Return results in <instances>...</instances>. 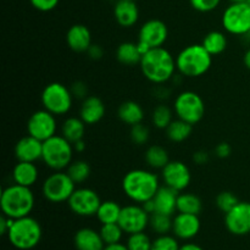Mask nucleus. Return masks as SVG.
Masks as SVG:
<instances>
[{
    "mask_svg": "<svg viewBox=\"0 0 250 250\" xmlns=\"http://www.w3.org/2000/svg\"><path fill=\"white\" fill-rule=\"evenodd\" d=\"M141 71L144 77L154 84H164L176 75V59L164 46L153 48L142 56Z\"/></svg>",
    "mask_w": 250,
    "mask_h": 250,
    "instance_id": "1",
    "label": "nucleus"
},
{
    "mask_svg": "<svg viewBox=\"0 0 250 250\" xmlns=\"http://www.w3.org/2000/svg\"><path fill=\"white\" fill-rule=\"evenodd\" d=\"M160 188L159 177L151 171L136 168L125 175L122 180V190L125 195L136 204H143L153 199Z\"/></svg>",
    "mask_w": 250,
    "mask_h": 250,
    "instance_id": "2",
    "label": "nucleus"
},
{
    "mask_svg": "<svg viewBox=\"0 0 250 250\" xmlns=\"http://www.w3.org/2000/svg\"><path fill=\"white\" fill-rule=\"evenodd\" d=\"M34 203L36 199L31 187H24L16 183L4 188L0 197L2 215L14 220L29 216L34 208Z\"/></svg>",
    "mask_w": 250,
    "mask_h": 250,
    "instance_id": "3",
    "label": "nucleus"
},
{
    "mask_svg": "<svg viewBox=\"0 0 250 250\" xmlns=\"http://www.w3.org/2000/svg\"><path fill=\"white\" fill-rule=\"evenodd\" d=\"M212 55L208 53L203 44H192L186 46L176 56L178 73L183 77H200L210 70Z\"/></svg>",
    "mask_w": 250,
    "mask_h": 250,
    "instance_id": "4",
    "label": "nucleus"
},
{
    "mask_svg": "<svg viewBox=\"0 0 250 250\" xmlns=\"http://www.w3.org/2000/svg\"><path fill=\"white\" fill-rule=\"evenodd\" d=\"M7 238L16 249H33L42 239V227L39 222L31 216L16 219L7 232Z\"/></svg>",
    "mask_w": 250,
    "mask_h": 250,
    "instance_id": "5",
    "label": "nucleus"
},
{
    "mask_svg": "<svg viewBox=\"0 0 250 250\" xmlns=\"http://www.w3.org/2000/svg\"><path fill=\"white\" fill-rule=\"evenodd\" d=\"M73 144L63 136L55 134L51 138L43 142V155L42 160L54 171H61L68 167L72 163Z\"/></svg>",
    "mask_w": 250,
    "mask_h": 250,
    "instance_id": "6",
    "label": "nucleus"
},
{
    "mask_svg": "<svg viewBox=\"0 0 250 250\" xmlns=\"http://www.w3.org/2000/svg\"><path fill=\"white\" fill-rule=\"evenodd\" d=\"M41 99L44 109L55 116H59L70 111L72 107L73 95L71 89H68L62 83L53 82L45 85L42 92Z\"/></svg>",
    "mask_w": 250,
    "mask_h": 250,
    "instance_id": "7",
    "label": "nucleus"
},
{
    "mask_svg": "<svg viewBox=\"0 0 250 250\" xmlns=\"http://www.w3.org/2000/svg\"><path fill=\"white\" fill-rule=\"evenodd\" d=\"M173 110L178 119L190 125H197L205 115V104L203 98L192 90H185L176 97Z\"/></svg>",
    "mask_w": 250,
    "mask_h": 250,
    "instance_id": "8",
    "label": "nucleus"
},
{
    "mask_svg": "<svg viewBox=\"0 0 250 250\" xmlns=\"http://www.w3.org/2000/svg\"><path fill=\"white\" fill-rule=\"evenodd\" d=\"M75 189L76 183L71 180L67 172H61V171H56L48 176L42 187L44 198L48 202L55 204L67 202Z\"/></svg>",
    "mask_w": 250,
    "mask_h": 250,
    "instance_id": "9",
    "label": "nucleus"
},
{
    "mask_svg": "<svg viewBox=\"0 0 250 250\" xmlns=\"http://www.w3.org/2000/svg\"><path fill=\"white\" fill-rule=\"evenodd\" d=\"M222 26L234 36H246L250 32V5L248 2H231L222 15Z\"/></svg>",
    "mask_w": 250,
    "mask_h": 250,
    "instance_id": "10",
    "label": "nucleus"
},
{
    "mask_svg": "<svg viewBox=\"0 0 250 250\" xmlns=\"http://www.w3.org/2000/svg\"><path fill=\"white\" fill-rule=\"evenodd\" d=\"M67 204L73 214L88 217L97 215L102 200L95 190L90 188H78L72 193L70 199L67 200Z\"/></svg>",
    "mask_w": 250,
    "mask_h": 250,
    "instance_id": "11",
    "label": "nucleus"
},
{
    "mask_svg": "<svg viewBox=\"0 0 250 250\" xmlns=\"http://www.w3.org/2000/svg\"><path fill=\"white\" fill-rule=\"evenodd\" d=\"M56 119L55 115L48 110H38L33 112L27 122V132L29 136L44 142L56 134Z\"/></svg>",
    "mask_w": 250,
    "mask_h": 250,
    "instance_id": "12",
    "label": "nucleus"
},
{
    "mask_svg": "<svg viewBox=\"0 0 250 250\" xmlns=\"http://www.w3.org/2000/svg\"><path fill=\"white\" fill-rule=\"evenodd\" d=\"M150 215L143 209L142 205L132 204L124 207L119 219V225L125 233L133 234L144 232L149 226Z\"/></svg>",
    "mask_w": 250,
    "mask_h": 250,
    "instance_id": "13",
    "label": "nucleus"
},
{
    "mask_svg": "<svg viewBox=\"0 0 250 250\" xmlns=\"http://www.w3.org/2000/svg\"><path fill=\"white\" fill-rule=\"evenodd\" d=\"M161 177L165 186L178 193L188 188L192 181L189 167L182 161H168L167 165L161 170Z\"/></svg>",
    "mask_w": 250,
    "mask_h": 250,
    "instance_id": "14",
    "label": "nucleus"
},
{
    "mask_svg": "<svg viewBox=\"0 0 250 250\" xmlns=\"http://www.w3.org/2000/svg\"><path fill=\"white\" fill-rule=\"evenodd\" d=\"M225 225L234 236L250 233V203L239 202L236 207L225 214Z\"/></svg>",
    "mask_w": 250,
    "mask_h": 250,
    "instance_id": "15",
    "label": "nucleus"
},
{
    "mask_svg": "<svg viewBox=\"0 0 250 250\" xmlns=\"http://www.w3.org/2000/svg\"><path fill=\"white\" fill-rule=\"evenodd\" d=\"M167 26L161 20H149L144 22L139 29V41L148 44L151 49L163 46L167 41Z\"/></svg>",
    "mask_w": 250,
    "mask_h": 250,
    "instance_id": "16",
    "label": "nucleus"
},
{
    "mask_svg": "<svg viewBox=\"0 0 250 250\" xmlns=\"http://www.w3.org/2000/svg\"><path fill=\"white\" fill-rule=\"evenodd\" d=\"M199 215L193 214H183L178 212L172 221V232L176 238L182 239V241H189L194 238L200 231Z\"/></svg>",
    "mask_w": 250,
    "mask_h": 250,
    "instance_id": "17",
    "label": "nucleus"
},
{
    "mask_svg": "<svg viewBox=\"0 0 250 250\" xmlns=\"http://www.w3.org/2000/svg\"><path fill=\"white\" fill-rule=\"evenodd\" d=\"M43 155V142L32 136L23 137L15 146V156L19 161L36 163L42 160Z\"/></svg>",
    "mask_w": 250,
    "mask_h": 250,
    "instance_id": "18",
    "label": "nucleus"
},
{
    "mask_svg": "<svg viewBox=\"0 0 250 250\" xmlns=\"http://www.w3.org/2000/svg\"><path fill=\"white\" fill-rule=\"evenodd\" d=\"M114 17L117 24L124 28L134 26L139 20V7L134 0H116L114 6Z\"/></svg>",
    "mask_w": 250,
    "mask_h": 250,
    "instance_id": "19",
    "label": "nucleus"
},
{
    "mask_svg": "<svg viewBox=\"0 0 250 250\" xmlns=\"http://www.w3.org/2000/svg\"><path fill=\"white\" fill-rule=\"evenodd\" d=\"M66 42L71 50L76 53H87L92 45V33L84 24H73L67 31Z\"/></svg>",
    "mask_w": 250,
    "mask_h": 250,
    "instance_id": "20",
    "label": "nucleus"
},
{
    "mask_svg": "<svg viewBox=\"0 0 250 250\" xmlns=\"http://www.w3.org/2000/svg\"><path fill=\"white\" fill-rule=\"evenodd\" d=\"M105 105L100 98L87 97L83 99L82 106H81L80 117L83 120L85 125H95L104 117Z\"/></svg>",
    "mask_w": 250,
    "mask_h": 250,
    "instance_id": "21",
    "label": "nucleus"
},
{
    "mask_svg": "<svg viewBox=\"0 0 250 250\" xmlns=\"http://www.w3.org/2000/svg\"><path fill=\"white\" fill-rule=\"evenodd\" d=\"M73 243L77 250H104L106 244L103 241L100 232L93 229H81L76 232Z\"/></svg>",
    "mask_w": 250,
    "mask_h": 250,
    "instance_id": "22",
    "label": "nucleus"
},
{
    "mask_svg": "<svg viewBox=\"0 0 250 250\" xmlns=\"http://www.w3.org/2000/svg\"><path fill=\"white\" fill-rule=\"evenodd\" d=\"M177 190L172 189L167 186L159 188V190L153 198L154 203H155L156 212L172 216L176 210H177Z\"/></svg>",
    "mask_w": 250,
    "mask_h": 250,
    "instance_id": "23",
    "label": "nucleus"
},
{
    "mask_svg": "<svg viewBox=\"0 0 250 250\" xmlns=\"http://www.w3.org/2000/svg\"><path fill=\"white\" fill-rule=\"evenodd\" d=\"M38 167L34 163L19 161L12 170V180L16 185L32 187L38 181Z\"/></svg>",
    "mask_w": 250,
    "mask_h": 250,
    "instance_id": "24",
    "label": "nucleus"
},
{
    "mask_svg": "<svg viewBox=\"0 0 250 250\" xmlns=\"http://www.w3.org/2000/svg\"><path fill=\"white\" fill-rule=\"evenodd\" d=\"M117 116L124 124L133 126L141 124L144 119V110L141 105L133 100L124 102L117 110Z\"/></svg>",
    "mask_w": 250,
    "mask_h": 250,
    "instance_id": "25",
    "label": "nucleus"
},
{
    "mask_svg": "<svg viewBox=\"0 0 250 250\" xmlns=\"http://www.w3.org/2000/svg\"><path fill=\"white\" fill-rule=\"evenodd\" d=\"M116 59L120 63L125 66L139 65L142 60V54L139 53L137 43L125 42L117 46Z\"/></svg>",
    "mask_w": 250,
    "mask_h": 250,
    "instance_id": "26",
    "label": "nucleus"
},
{
    "mask_svg": "<svg viewBox=\"0 0 250 250\" xmlns=\"http://www.w3.org/2000/svg\"><path fill=\"white\" fill-rule=\"evenodd\" d=\"M85 132V124L83 120L78 119V117H68L62 125L61 128V133L62 136L67 139L71 143H76V142L83 139Z\"/></svg>",
    "mask_w": 250,
    "mask_h": 250,
    "instance_id": "27",
    "label": "nucleus"
},
{
    "mask_svg": "<svg viewBox=\"0 0 250 250\" xmlns=\"http://www.w3.org/2000/svg\"><path fill=\"white\" fill-rule=\"evenodd\" d=\"M193 125L177 119L173 120L170 126L166 128V137L173 143H182L186 139H188L192 134Z\"/></svg>",
    "mask_w": 250,
    "mask_h": 250,
    "instance_id": "28",
    "label": "nucleus"
},
{
    "mask_svg": "<svg viewBox=\"0 0 250 250\" xmlns=\"http://www.w3.org/2000/svg\"><path fill=\"white\" fill-rule=\"evenodd\" d=\"M203 46L208 50L210 55H220L227 48V38L222 32L211 31L203 39Z\"/></svg>",
    "mask_w": 250,
    "mask_h": 250,
    "instance_id": "29",
    "label": "nucleus"
},
{
    "mask_svg": "<svg viewBox=\"0 0 250 250\" xmlns=\"http://www.w3.org/2000/svg\"><path fill=\"white\" fill-rule=\"evenodd\" d=\"M121 210L122 208L116 202H114V200H105V202H102L95 216L98 217V220H99L102 225L115 224V222H119Z\"/></svg>",
    "mask_w": 250,
    "mask_h": 250,
    "instance_id": "30",
    "label": "nucleus"
},
{
    "mask_svg": "<svg viewBox=\"0 0 250 250\" xmlns=\"http://www.w3.org/2000/svg\"><path fill=\"white\" fill-rule=\"evenodd\" d=\"M203 210V203L193 193H181L177 198V211L183 214L199 215Z\"/></svg>",
    "mask_w": 250,
    "mask_h": 250,
    "instance_id": "31",
    "label": "nucleus"
},
{
    "mask_svg": "<svg viewBox=\"0 0 250 250\" xmlns=\"http://www.w3.org/2000/svg\"><path fill=\"white\" fill-rule=\"evenodd\" d=\"M146 163L148 164L150 167L153 168H161L163 170L170 161L168 158V153L165 148L161 146H151L146 149Z\"/></svg>",
    "mask_w": 250,
    "mask_h": 250,
    "instance_id": "32",
    "label": "nucleus"
},
{
    "mask_svg": "<svg viewBox=\"0 0 250 250\" xmlns=\"http://www.w3.org/2000/svg\"><path fill=\"white\" fill-rule=\"evenodd\" d=\"M66 172L76 185H80V183L85 182L90 176V166L87 161L76 160L70 164Z\"/></svg>",
    "mask_w": 250,
    "mask_h": 250,
    "instance_id": "33",
    "label": "nucleus"
},
{
    "mask_svg": "<svg viewBox=\"0 0 250 250\" xmlns=\"http://www.w3.org/2000/svg\"><path fill=\"white\" fill-rule=\"evenodd\" d=\"M172 221L173 219H171L170 215L154 212V214L150 215L149 226L159 236L160 234H167L168 232L172 231Z\"/></svg>",
    "mask_w": 250,
    "mask_h": 250,
    "instance_id": "34",
    "label": "nucleus"
},
{
    "mask_svg": "<svg viewBox=\"0 0 250 250\" xmlns=\"http://www.w3.org/2000/svg\"><path fill=\"white\" fill-rule=\"evenodd\" d=\"M172 110L167 105H158L151 114V122L159 129H166L172 120Z\"/></svg>",
    "mask_w": 250,
    "mask_h": 250,
    "instance_id": "35",
    "label": "nucleus"
},
{
    "mask_svg": "<svg viewBox=\"0 0 250 250\" xmlns=\"http://www.w3.org/2000/svg\"><path fill=\"white\" fill-rule=\"evenodd\" d=\"M100 236H102L103 241L106 246L109 244H115L120 243L124 236V229H121V226L119 225V222H115V224H105L102 225V229H100Z\"/></svg>",
    "mask_w": 250,
    "mask_h": 250,
    "instance_id": "36",
    "label": "nucleus"
},
{
    "mask_svg": "<svg viewBox=\"0 0 250 250\" xmlns=\"http://www.w3.org/2000/svg\"><path fill=\"white\" fill-rule=\"evenodd\" d=\"M151 243L153 242L144 232H138L129 234L126 246L129 250H151Z\"/></svg>",
    "mask_w": 250,
    "mask_h": 250,
    "instance_id": "37",
    "label": "nucleus"
},
{
    "mask_svg": "<svg viewBox=\"0 0 250 250\" xmlns=\"http://www.w3.org/2000/svg\"><path fill=\"white\" fill-rule=\"evenodd\" d=\"M181 246L176 237L160 234L151 243V250H180Z\"/></svg>",
    "mask_w": 250,
    "mask_h": 250,
    "instance_id": "38",
    "label": "nucleus"
},
{
    "mask_svg": "<svg viewBox=\"0 0 250 250\" xmlns=\"http://www.w3.org/2000/svg\"><path fill=\"white\" fill-rule=\"evenodd\" d=\"M238 203V198H237L232 192H221L216 197L217 208H219L220 211L225 212V214L229 212V210L233 209Z\"/></svg>",
    "mask_w": 250,
    "mask_h": 250,
    "instance_id": "39",
    "label": "nucleus"
},
{
    "mask_svg": "<svg viewBox=\"0 0 250 250\" xmlns=\"http://www.w3.org/2000/svg\"><path fill=\"white\" fill-rule=\"evenodd\" d=\"M131 139L137 146H143L149 139V129L143 124L133 125L131 128Z\"/></svg>",
    "mask_w": 250,
    "mask_h": 250,
    "instance_id": "40",
    "label": "nucleus"
},
{
    "mask_svg": "<svg viewBox=\"0 0 250 250\" xmlns=\"http://www.w3.org/2000/svg\"><path fill=\"white\" fill-rule=\"evenodd\" d=\"M190 6L199 12H210L217 9L221 0H189Z\"/></svg>",
    "mask_w": 250,
    "mask_h": 250,
    "instance_id": "41",
    "label": "nucleus"
},
{
    "mask_svg": "<svg viewBox=\"0 0 250 250\" xmlns=\"http://www.w3.org/2000/svg\"><path fill=\"white\" fill-rule=\"evenodd\" d=\"M60 0H29L32 6L42 12H48L55 9Z\"/></svg>",
    "mask_w": 250,
    "mask_h": 250,
    "instance_id": "42",
    "label": "nucleus"
},
{
    "mask_svg": "<svg viewBox=\"0 0 250 250\" xmlns=\"http://www.w3.org/2000/svg\"><path fill=\"white\" fill-rule=\"evenodd\" d=\"M71 93L75 98L78 99H85L88 97V87L84 82L82 81H76L72 85H71Z\"/></svg>",
    "mask_w": 250,
    "mask_h": 250,
    "instance_id": "43",
    "label": "nucleus"
},
{
    "mask_svg": "<svg viewBox=\"0 0 250 250\" xmlns=\"http://www.w3.org/2000/svg\"><path fill=\"white\" fill-rule=\"evenodd\" d=\"M215 153L220 159H226L231 155L232 148L229 143H220L215 149Z\"/></svg>",
    "mask_w": 250,
    "mask_h": 250,
    "instance_id": "44",
    "label": "nucleus"
},
{
    "mask_svg": "<svg viewBox=\"0 0 250 250\" xmlns=\"http://www.w3.org/2000/svg\"><path fill=\"white\" fill-rule=\"evenodd\" d=\"M87 54L89 55L90 59H93V60H100V59L103 58V55H104V50H103L102 46L98 45V44H92L90 48L87 50Z\"/></svg>",
    "mask_w": 250,
    "mask_h": 250,
    "instance_id": "45",
    "label": "nucleus"
},
{
    "mask_svg": "<svg viewBox=\"0 0 250 250\" xmlns=\"http://www.w3.org/2000/svg\"><path fill=\"white\" fill-rule=\"evenodd\" d=\"M12 224H14V219H10V217L2 215V216L0 217V233L7 234V232H9Z\"/></svg>",
    "mask_w": 250,
    "mask_h": 250,
    "instance_id": "46",
    "label": "nucleus"
},
{
    "mask_svg": "<svg viewBox=\"0 0 250 250\" xmlns=\"http://www.w3.org/2000/svg\"><path fill=\"white\" fill-rule=\"evenodd\" d=\"M193 161L195 164H198V165H204V164H207L209 161V154L203 150L197 151V153L193 154Z\"/></svg>",
    "mask_w": 250,
    "mask_h": 250,
    "instance_id": "47",
    "label": "nucleus"
},
{
    "mask_svg": "<svg viewBox=\"0 0 250 250\" xmlns=\"http://www.w3.org/2000/svg\"><path fill=\"white\" fill-rule=\"evenodd\" d=\"M141 205L143 207V209L146 210L149 215L156 212V208H155V203H154V199L146 200V203H143V204H141Z\"/></svg>",
    "mask_w": 250,
    "mask_h": 250,
    "instance_id": "48",
    "label": "nucleus"
},
{
    "mask_svg": "<svg viewBox=\"0 0 250 250\" xmlns=\"http://www.w3.org/2000/svg\"><path fill=\"white\" fill-rule=\"evenodd\" d=\"M104 250H129L127 248V246L122 243H115V244H109V246H105Z\"/></svg>",
    "mask_w": 250,
    "mask_h": 250,
    "instance_id": "49",
    "label": "nucleus"
},
{
    "mask_svg": "<svg viewBox=\"0 0 250 250\" xmlns=\"http://www.w3.org/2000/svg\"><path fill=\"white\" fill-rule=\"evenodd\" d=\"M180 250H204V249L195 243H186L183 244V246H181Z\"/></svg>",
    "mask_w": 250,
    "mask_h": 250,
    "instance_id": "50",
    "label": "nucleus"
},
{
    "mask_svg": "<svg viewBox=\"0 0 250 250\" xmlns=\"http://www.w3.org/2000/svg\"><path fill=\"white\" fill-rule=\"evenodd\" d=\"M73 149H75V151H78V153H82V151H84L85 144H84V142H83V139H81V141L73 143Z\"/></svg>",
    "mask_w": 250,
    "mask_h": 250,
    "instance_id": "51",
    "label": "nucleus"
},
{
    "mask_svg": "<svg viewBox=\"0 0 250 250\" xmlns=\"http://www.w3.org/2000/svg\"><path fill=\"white\" fill-rule=\"evenodd\" d=\"M243 62H244V65H246V67L248 68V70H250V48L246 51V54H244Z\"/></svg>",
    "mask_w": 250,
    "mask_h": 250,
    "instance_id": "52",
    "label": "nucleus"
},
{
    "mask_svg": "<svg viewBox=\"0 0 250 250\" xmlns=\"http://www.w3.org/2000/svg\"><path fill=\"white\" fill-rule=\"evenodd\" d=\"M231 2H244L247 1V0H229Z\"/></svg>",
    "mask_w": 250,
    "mask_h": 250,
    "instance_id": "53",
    "label": "nucleus"
},
{
    "mask_svg": "<svg viewBox=\"0 0 250 250\" xmlns=\"http://www.w3.org/2000/svg\"><path fill=\"white\" fill-rule=\"evenodd\" d=\"M246 2H248V4L250 5V0H247V1H246Z\"/></svg>",
    "mask_w": 250,
    "mask_h": 250,
    "instance_id": "54",
    "label": "nucleus"
},
{
    "mask_svg": "<svg viewBox=\"0 0 250 250\" xmlns=\"http://www.w3.org/2000/svg\"><path fill=\"white\" fill-rule=\"evenodd\" d=\"M134 1H139V0H134Z\"/></svg>",
    "mask_w": 250,
    "mask_h": 250,
    "instance_id": "55",
    "label": "nucleus"
}]
</instances>
